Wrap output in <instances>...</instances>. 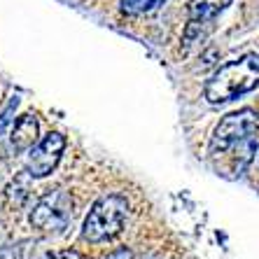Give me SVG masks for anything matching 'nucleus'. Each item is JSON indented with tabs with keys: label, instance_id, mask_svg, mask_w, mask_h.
<instances>
[{
	"label": "nucleus",
	"instance_id": "1",
	"mask_svg": "<svg viewBox=\"0 0 259 259\" xmlns=\"http://www.w3.org/2000/svg\"><path fill=\"white\" fill-rule=\"evenodd\" d=\"M259 87V56L245 54L231 61L205 82L203 96L210 105H222Z\"/></svg>",
	"mask_w": 259,
	"mask_h": 259
},
{
	"label": "nucleus",
	"instance_id": "2",
	"mask_svg": "<svg viewBox=\"0 0 259 259\" xmlns=\"http://www.w3.org/2000/svg\"><path fill=\"white\" fill-rule=\"evenodd\" d=\"M126 212H128V203L124 196H119V194L103 196L101 201L94 203V208L87 215L82 236L89 243H101L108 241V238H115L121 231V227H124Z\"/></svg>",
	"mask_w": 259,
	"mask_h": 259
},
{
	"label": "nucleus",
	"instance_id": "3",
	"mask_svg": "<svg viewBox=\"0 0 259 259\" xmlns=\"http://www.w3.org/2000/svg\"><path fill=\"white\" fill-rule=\"evenodd\" d=\"M259 126V115L254 110L245 108V110H238V112H231L227 115L220 124L215 126L212 131V138H210V152L212 154H222L227 152L229 147L238 143H245Z\"/></svg>",
	"mask_w": 259,
	"mask_h": 259
},
{
	"label": "nucleus",
	"instance_id": "4",
	"mask_svg": "<svg viewBox=\"0 0 259 259\" xmlns=\"http://www.w3.org/2000/svg\"><path fill=\"white\" fill-rule=\"evenodd\" d=\"M72 217V199L63 189L45 194L30 212V224L40 231H61L66 229Z\"/></svg>",
	"mask_w": 259,
	"mask_h": 259
},
{
	"label": "nucleus",
	"instance_id": "5",
	"mask_svg": "<svg viewBox=\"0 0 259 259\" xmlns=\"http://www.w3.org/2000/svg\"><path fill=\"white\" fill-rule=\"evenodd\" d=\"M231 5V0H189L187 7V28H185V45L208 35V30L217 21V17Z\"/></svg>",
	"mask_w": 259,
	"mask_h": 259
},
{
	"label": "nucleus",
	"instance_id": "6",
	"mask_svg": "<svg viewBox=\"0 0 259 259\" xmlns=\"http://www.w3.org/2000/svg\"><path fill=\"white\" fill-rule=\"evenodd\" d=\"M66 150V138L61 133H49L37 145H33L26 161V173L30 178H45L56 168L61 161V154Z\"/></svg>",
	"mask_w": 259,
	"mask_h": 259
},
{
	"label": "nucleus",
	"instance_id": "7",
	"mask_svg": "<svg viewBox=\"0 0 259 259\" xmlns=\"http://www.w3.org/2000/svg\"><path fill=\"white\" fill-rule=\"evenodd\" d=\"M37 140V119L33 115H24L14 121L12 133H10V145L14 147V152L30 150Z\"/></svg>",
	"mask_w": 259,
	"mask_h": 259
},
{
	"label": "nucleus",
	"instance_id": "8",
	"mask_svg": "<svg viewBox=\"0 0 259 259\" xmlns=\"http://www.w3.org/2000/svg\"><path fill=\"white\" fill-rule=\"evenodd\" d=\"M166 0H121V12L138 17V14H147L152 10L161 7Z\"/></svg>",
	"mask_w": 259,
	"mask_h": 259
},
{
	"label": "nucleus",
	"instance_id": "9",
	"mask_svg": "<svg viewBox=\"0 0 259 259\" xmlns=\"http://www.w3.org/2000/svg\"><path fill=\"white\" fill-rule=\"evenodd\" d=\"M33 259H82L75 250H56V252H42Z\"/></svg>",
	"mask_w": 259,
	"mask_h": 259
},
{
	"label": "nucleus",
	"instance_id": "10",
	"mask_svg": "<svg viewBox=\"0 0 259 259\" xmlns=\"http://www.w3.org/2000/svg\"><path fill=\"white\" fill-rule=\"evenodd\" d=\"M133 254L128 252V250H117V252H112L108 259H131Z\"/></svg>",
	"mask_w": 259,
	"mask_h": 259
},
{
	"label": "nucleus",
	"instance_id": "11",
	"mask_svg": "<svg viewBox=\"0 0 259 259\" xmlns=\"http://www.w3.org/2000/svg\"><path fill=\"white\" fill-rule=\"evenodd\" d=\"M147 259H157V257H147Z\"/></svg>",
	"mask_w": 259,
	"mask_h": 259
}]
</instances>
